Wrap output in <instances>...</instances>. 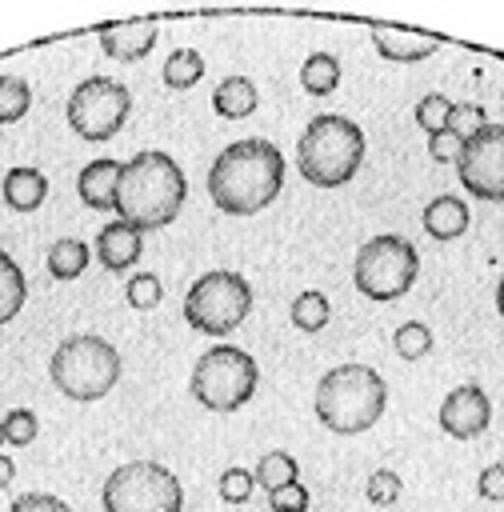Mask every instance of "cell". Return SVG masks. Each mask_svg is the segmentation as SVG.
Instances as JSON below:
<instances>
[{"label":"cell","instance_id":"6da1fadb","mask_svg":"<svg viewBox=\"0 0 504 512\" xmlns=\"http://www.w3.org/2000/svg\"><path fill=\"white\" fill-rule=\"evenodd\" d=\"M284 188V156L272 140L248 136L228 144L208 168V196L228 216L264 212Z\"/></svg>","mask_w":504,"mask_h":512},{"label":"cell","instance_id":"7a4b0ae2","mask_svg":"<svg viewBox=\"0 0 504 512\" xmlns=\"http://www.w3.org/2000/svg\"><path fill=\"white\" fill-rule=\"evenodd\" d=\"M188 196L184 168L168 152H136L128 164H120L116 180V212L124 224L148 232V228H168Z\"/></svg>","mask_w":504,"mask_h":512},{"label":"cell","instance_id":"3957f363","mask_svg":"<svg viewBox=\"0 0 504 512\" xmlns=\"http://www.w3.org/2000/svg\"><path fill=\"white\" fill-rule=\"evenodd\" d=\"M384 404H388V388H384L380 372L368 364H340V368L324 372L316 384V400H312L316 420L340 436L368 432L380 420Z\"/></svg>","mask_w":504,"mask_h":512},{"label":"cell","instance_id":"277c9868","mask_svg":"<svg viewBox=\"0 0 504 512\" xmlns=\"http://www.w3.org/2000/svg\"><path fill=\"white\" fill-rule=\"evenodd\" d=\"M296 164L300 176L316 188H340L348 184L364 164V132L340 112H320L308 120V128L296 140Z\"/></svg>","mask_w":504,"mask_h":512},{"label":"cell","instance_id":"5b68a950","mask_svg":"<svg viewBox=\"0 0 504 512\" xmlns=\"http://www.w3.org/2000/svg\"><path fill=\"white\" fill-rule=\"evenodd\" d=\"M48 376L52 384L68 396V400H100L116 388L120 380V352L96 336V332H80L56 344V352L48 356Z\"/></svg>","mask_w":504,"mask_h":512},{"label":"cell","instance_id":"8992f818","mask_svg":"<svg viewBox=\"0 0 504 512\" xmlns=\"http://www.w3.org/2000/svg\"><path fill=\"white\" fill-rule=\"evenodd\" d=\"M256 384H260L256 360L236 344H216L196 356L188 392L196 404H204L212 412H236L252 400Z\"/></svg>","mask_w":504,"mask_h":512},{"label":"cell","instance_id":"52a82bcc","mask_svg":"<svg viewBox=\"0 0 504 512\" xmlns=\"http://www.w3.org/2000/svg\"><path fill=\"white\" fill-rule=\"evenodd\" d=\"M416 272H420V252L412 248V240H404L396 232L364 240L356 248V260H352V284L368 300L404 296L416 284Z\"/></svg>","mask_w":504,"mask_h":512},{"label":"cell","instance_id":"ba28073f","mask_svg":"<svg viewBox=\"0 0 504 512\" xmlns=\"http://www.w3.org/2000/svg\"><path fill=\"white\" fill-rule=\"evenodd\" d=\"M104 512H180L184 488L156 460H128L108 472L100 488Z\"/></svg>","mask_w":504,"mask_h":512},{"label":"cell","instance_id":"9c48e42d","mask_svg":"<svg viewBox=\"0 0 504 512\" xmlns=\"http://www.w3.org/2000/svg\"><path fill=\"white\" fill-rule=\"evenodd\" d=\"M248 312H252V284L240 272H224V268L204 272L184 296V320L208 336H224L240 328Z\"/></svg>","mask_w":504,"mask_h":512},{"label":"cell","instance_id":"30bf717a","mask_svg":"<svg viewBox=\"0 0 504 512\" xmlns=\"http://www.w3.org/2000/svg\"><path fill=\"white\" fill-rule=\"evenodd\" d=\"M132 112V92L112 76H88L68 96V128L84 140H112Z\"/></svg>","mask_w":504,"mask_h":512},{"label":"cell","instance_id":"8fae6325","mask_svg":"<svg viewBox=\"0 0 504 512\" xmlns=\"http://www.w3.org/2000/svg\"><path fill=\"white\" fill-rule=\"evenodd\" d=\"M456 172L476 200H504V124H480L460 144Z\"/></svg>","mask_w":504,"mask_h":512},{"label":"cell","instance_id":"7c38bea8","mask_svg":"<svg viewBox=\"0 0 504 512\" xmlns=\"http://www.w3.org/2000/svg\"><path fill=\"white\" fill-rule=\"evenodd\" d=\"M492 420V400L480 384H460L444 396L440 404V428L452 436V440H472L488 428Z\"/></svg>","mask_w":504,"mask_h":512},{"label":"cell","instance_id":"4fadbf2b","mask_svg":"<svg viewBox=\"0 0 504 512\" xmlns=\"http://www.w3.org/2000/svg\"><path fill=\"white\" fill-rule=\"evenodd\" d=\"M156 44V20L140 16V20H116V24H100V48L112 60H140L148 56Z\"/></svg>","mask_w":504,"mask_h":512},{"label":"cell","instance_id":"5bb4252c","mask_svg":"<svg viewBox=\"0 0 504 512\" xmlns=\"http://www.w3.org/2000/svg\"><path fill=\"white\" fill-rule=\"evenodd\" d=\"M144 252V232L124 224V220H112L96 232V260L108 268V272H124L140 260Z\"/></svg>","mask_w":504,"mask_h":512},{"label":"cell","instance_id":"9a60e30c","mask_svg":"<svg viewBox=\"0 0 504 512\" xmlns=\"http://www.w3.org/2000/svg\"><path fill=\"white\" fill-rule=\"evenodd\" d=\"M372 44L384 60H396V64H416V60H428L440 40L424 36V32H408V28H392V24H376L372 28Z\"/></svg>","mask_w":504,"mask_h":512},{"label":"cell","instance_id":"2e32d148","mask_svg":"<svg viewBox=\"0 0 504 512\" xmlns=\"http://www.w3.org/2000/svg\"><path fill=\"white\" fill-rule=\"evenodd\" d=\"M116 180H120V160H92L76 176V192L88 208L108 212L116 208Z\"/></svg>","mask_w":504,"mask_h":512},{"label":"cell","instance_id":"e0dca14e","mask_svg":"<svg viewBox=\"0 0 504 512\" xmlns=\"http://www.w3.org/2000/svg\"><path fill=\"white\" fill-rule=\"evenodd\" d=\"M424 228H428V236H436V240H456V236H464L468 232V204L460 200V196H432L428 204H424Z\"/></svg>","mask_w":504,"mask_h":512},{"label":"cell","instance_id":"ac0fdd59","mask_svg":"<svg viewBox=\"0 0 504 512\" xmlns=\"http://www.w3.org/2000/svg\"><path fill=\"white\" fill-rule=\"evenodd\" d=\"M0 188H4L8 208H16V212H36V208L44 204V196H48V180H44V172H40V168H28V164L8 168Z\"/></svg>","mask_w":504,"mask_h":512},{"label":"cell","instance_id":"d6986e66","mask_svg":"<svg viewBox=\"0 0 504 512\" xmlns=\"http://www.w3.org/2000/svg\"><path fill=\"white\" fill-rule=\"evenodd\" d=\"M256 104H260V96H256V84L248 76H224L212 92V108L224 120H244L256 112Z\"/></svg>","mask_w":504,"mask_h":512},{"label":"cell","instance_id":"ffe728a7","mask_svg":"<svg viewBox=\"0 0 504 512\" xmlns=\"http://www.w3.org/2000/svg\"><path fill=\"white\" fill-rule=\"evenodd\" d=\"M88 260H92V252H88V244L76 240V236H60V240L48 248V272H52L56 280H76V276L88 268Z\"/></svg>","mask_w":504,"mask_h":512},{"label":"cell","instance_id":"44dd1931","mask_svg":"<svg viewBox=\"0 0 504 512\" xmlns=\"http://www.w3.org/2000/svg\"><path fill=\"white\" fill-rule=\"evenodd\" d=\"M300 84H304L308 96H328V92H336V84H340V60H336L332 52H312V56L304 60V68H300Z\"/></svg>","mask_w":504,"mask_h":512},{"label":"cell","instance_id":"7402d4cb","mask_svg":"<svg viewBox=\"0 0 504 512\" xmlns=\"http://www.w3.org/2000/svg\"><path fill=\"white\" fill-rule=\"evenodd\" d=\"M24 296H28V280L20 264L8 252H0V324H8L24 308Z\"/></svg>","mask_w":504,"mask_h":512},{"label":"cell","instance_id":"603a6c76","mask_svg":"<svg viewBox=\"0 0 504 512\" xmlns=\"http://www.w3.org/2000/svg\"><path fill=\"white\" fill-rule=\"evenodd\" d=\"M164 84L168 88H192V84H200L204 80V56L196 52V48H176L168 60H164Z\"/></svg>","mask_w":504,"mask_h":512},{"label":"cell","instance_id":"cb8c5ba5","mask_svg":"<svg viewBox=\"0 0 504 512\" xmlns=\"http://www.w3.org/2000/svg\"><path fill=\"white\" fill-rule=\"evenodd\" d=\"M296 460L288 456V452H264L260 460H256V468H252V480L260 484V488H268V492H276V488H284V484H296Z\"/></svg>","mask_w":504,"mask_h":512},{"label":"cell","instance_id":"d4e9b609","mask_svg":"<svg viewBox=\"0 0 504 512\" xmlns=\"http://www.w3.org/2000/svg\"><path fill=\"white\" fill-rule=\"evenodd\" d=\"M28 108H32V88H28V80L4 72V76H0V124H16L20 116H28Z\"/></svg>","mask_w":504,"mask_h":512},{"label":"cell","instance_id":"484cf974","mask_svg":"<svg viewBox=\"0 0 504 512\" xmlns=\"http://www.w3.org/2000/svg\"><path fill=\"white\" fill-rule=\"evenodd\" d=\"M288 316H292V324H296L300 332H320V328L328 324L332 308H328V296H324V292H300V296L292 300Z\"/></svg>","mask_w":504,"mask_h":512},{"label":"cell","instance_id":"4316f807","mask_svg":"<svg viewBox=\"0 0 504 512\" xmlns=\"http://www.w3.org/2000/svg\"><path fill=\"white\" fill-rule=\"evenodd\" d=\"M124 300H128L136 312L156 308V304L164 300V284H160V276H156V272H132L128 284H124Z\"/></svg>","mask_w":504,"mask_h":512},{"label":"cell","instance_id":"83f0119b","mask_svg":"<svg viewBox=\"0 0 504 512\" xmlns=\"http://www.w3.org/2000/svg\"><path fill=\"white\" fill-rule=\"evenodd\" d=\"M448 112H452V100H448V96H440V92H428L424 100H416V108H412V120H416V128H420V132L436 136V132H444V124H448Z\"/></svg>","mask_w":504,"mask_h":512},{"label":"cell","instance_id":"f1b7e54d","mask_svg":"<svg viewBox=\"0 0 504 512\" xmlns=\"http://www.w3.org/2000/svg\"><path fill=\"white\" fill-rule=\"evenodd\" d=\"M392 344H396V356H404V360H420V356H428V348H432V328L420 324V320H408V324L396 328Z\"/></svg>","mask_w":504,"mask_h":512},{"label":"cell","instance_id":"f546056e","mask_svg":"<svg viewBox=\"0 0 504 512\" xmlns=\"http://www.w3.org/2000/svg\"><path fill=\"white\" fill-rule=\"evenodd\" d=\"M400 476L392 472V468H376L372 476H368V484H364V496L376 504V508H388V504H396L400 500Z\"/></svg>","mask_w":504,"mask_h":512},{"label":"cell","instance_id":"4dcf8cb0","mask_svg":"<svg viewBox=\"0 0 504 512\" xmlns=\"http://www.w3.org/2000/svg\"><path fill=\"white\" fill-rule=\"evenodd\" d=\"M480 124H488V120H484V108H480V104H472V100H464V104H452L444 132H452V136L468 140V136H472Z\"/></svg>","mask_w":504,"mask_h":512},{"label":"cell","instance_id":"1f68e13d","mask_svg":"<svg viewBox=\"0 0 504 512\" xmlns=\"http://www.w3.org/2000/svg\"><path fill=\"white\" fill-rule=\"evenodd\" d=\"M0 424H4V440H8V444H16V448H28V444L36 440V428H40V424H36V416H32L28 408H12Z\"/></svg>","mask_w":504,"mask_h":512},{"label":"cell","instance_id":"d6a6232c","mask_svg":"<svg viewBox=\"0 0 504 512\" xmlns=\"http://www.w3.org/2000/svg\"><path fill=\"white\" fill-rule=\"evenodd\" d=\"M252 488H256V480H252L248 468H224V472H220V500L244 504V500L252 496Z\"/></svg>","mask_w":504,"mask_h":512},{"label":"cell","instance_id":"836d02e7","mask_svg":"<svg viewBox=\"0 0 504 512\" xmlns=\"http://www.w3.org/2000/svg\"><path fill=\"white\" fill-rule=\"evenodd\" d=\"M268 508L272 512H304L308 508V488L304 484H284V488L268 492Z\"/></svg>","mask_w":504,"mask_h":512},{"label":"cell","instance_id":"e575fe53","mask_svg":"<svg viewBox=\"0 0 504 512\" xmlns=\"http://www.w3.org/2000/svg\"><path fill=\"white\" fill-rule=\"evenodd\" d=\"M8 512H72V508L52 492H24V496L12 500Z\"/></svg>","mask_w":504,"mask_h":512},{"label":"cell","instance_id":"d590c367","mask_svg":"<svg viewBox=\"0 0 504 512\" xmlns=\"http://www.w3.org/2000/svg\"><path fill=\"white\" fill-rule=\"evenodd\" d=\"M476 492H480V500H504V464L496 460V464H488L480 476H476Z\"/></svg>","mask_w":504,"mask_h":512},{"label":"cell","instance_id":"8d00e7d4","mask_svg":"<svg viewBox=\"0 0 504 512\" xmlns=\"http://www.w3.org/2000/svg\"><path fill=\"white\" fill-rule=\"evenodd\" d=\"M460 136H452V132H436V136H428V156L432 160H456L460 156Z\"/></svg>","mask_w":504,"mask_h":512},{"label":"cell","instance_id":"74e56055","mask_svg":"<svg viewBox=\"0 0 504 512\" xmlns=\"http://www.w3.org/2000/svg\"><path fill=\"white\" fill-rule=\"evenodd\" d=\"M12 476H16V464H12V456H4V452H0V488H8V484H12Z\"/></svg>","mask_w":504,"mask_h":512},{"label":"cell","instance_id":"f35d334b","mask_svg":"<svg viewBox=\"0 0 504 512\" xmlns=\"http://www.w3.org/2000/svg\"><path fill=\"white\" fill-rule=\"evenodd\" d=\"M496 312L504 316V276H500V284H496Z\"/></svg>","mask_w":504,"mask_h":512},{"label":"cell","instance_id":"ab89813d","mask_svg":"<svg viewBox=\"0 0 504 512\" xmlns=\"http://www.w3.org/2000/svg\"><path fill=\"white\" fill-rule=\"evenodd\" d=\"M0 444H8V440H4V424H0Z\"/></svg>","mask_w":504,"mask_h":512}]
</instances>
